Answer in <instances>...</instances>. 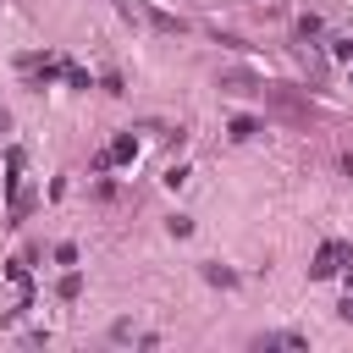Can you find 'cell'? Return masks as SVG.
<instances>
[{
  "instance_id": "1",
  "label": "cell",
  "mask_w": 353,
  "mask_h": 353,
  "mask_svg": "<svg viewBox=\"0 0 353 353\" xmlns=\"http://www.w3.org/2000/svg\"><path fill=\"white\" fill-rule=\"evenodd\" d=\"M347 265H353V248H347V243H325V248L314 254L309 276H314V281H325V276H336V270H347Z\"/></svg>"
},
{
  "instance_id": "3",
  "label": "cell",
  "mask_w": 353,
  "mask_h": 353,
  "mask_svg": "<svg viewBox=\"0 0 353 353\" xmlns=\"http://www.w3.org/2000/svg\"><path fill=\"white\" fill-rule=\"evenodd\" d=\"M254 347H303V336H298V331H270V336H259Z\"/></svg>"
},
{
  "instance_id": "5",
  "label": "cell",
  "mask_w": 353,
  "mask_h": 353,
  "mask_svg": "<svg viewBox=\"0 0 353 353\" xmlns=\"http://www.w3.org/2000/svg\"><path fill=\"white\" fill-rule=\"evenodd\" d=\"M204 276H210L215 287H237V270H221V265H204Z\"/></svg>"
},
{
  "instance_id": "4",
  "label": "cell",
  "mask_w": 353,
  "mask_h": 353,
  "mask_svg": "<svg viewBox=\"0 0 353 353\" xmlns=\"http://www.w3.org/2000/svg\"><path fill=\"white\" fill-rule=\"evenodd\" d=\"M254 132H259V121H248V116H237V121H232V138H237V143H248Z\"/></svg>"
},
{
  "instance_id": "2",
  "label": "cell",
  "mask_w": 353,
  "mask_h": 353,
  "mask_svg": "<svg viewBox=\"0 0 353 353\" xmlns=\"http://www.w3.org/2000/svg\"><path fill=\"white\" fill-rule=\"evenodd\" d=\"M132 154H138V143H132V132H127V138H116V143H110V149H105L94 165L105 171V165H121V160H132Z\"/></svg>"
},
{
  "instance_id": "6",
  "label": "cell",
  "mask_w": 353,
  "mask_h": 353,
  "mask_svg": "<svg viewBox=\"0 0 353 353\" xmlns=\"http://www.w3.org/2000/svg\"><path fill=\"white\" fill-rule=\"evenodd\" d=\"M165 226H171V237H188V232H193V221H188V215H171Z\"/></svg>"
}]
</instances>
